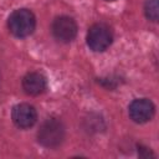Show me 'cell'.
<instances>
[{
	"label": "cell",
	"mask_w": 159,
	"mask_h": 159,
	"mask_svg": "<svg viewBox=\"0 0 159 159\" xmlns=\"http://www.w3.org/2000/svg\"><path fill=\"white\" fill-rule=\"evenodd\" d=\"M65 139V125L63 123L55 117L45 119L39 130L37 140L45 148H57Z\"/></svg>",
	"instance_id": "obj_1"
},
{
	"label": "cell",
	"mask_w": 159,
	"mask_h": 159,
	"mask_svg": "<svg viewBox=\"0 0 159 159\" xmlns=\"http://www.w3.org/2000/svg\"><path fill=\"white\" fill-rule=\"evenodd\" d=\"M144 14L148 20L157 22L158 16H159V10H158V0H147L144 4Z\"/></svg>",
	"instance_id": "obj_8"
},
{
	"label": "cell",
	"mask_w": 159,
	"mask_h": 159,
	"mask_svg": "<svg viewBox=\"0 0 159 159\" xmlns=\"http://www.w3.org/2000/svg\"><path fill=\"white\" fill-rule=\"evenodd\" d=\"M36 27V17L29 9H17L7 19V29L15 37H27Z\"/></svg>",
	"instance_id": "obj_2"
},
{
	"label": "cell",
	"mask_w": 159,
	"mask_h": 159,
	"mask_svg": "<svg viewBox=\"0 0 159 159\" xmlns=\"http://www.w3.org/2000/svg\"><path fill=\"white\" fill-rule=\"evenodd\" d=\"M128 114L133 122L138 124H143L149 122L154 117L155 106L148 98H137L130 102L128 107Z\"/></svg>",
	"instance_id": "obj_5"
},
{
	"label": "cell",
	"mask_w": 159,
	"mask_h": 159,
	"mask_svg": "<svg viewBox=\"0 0 159 159\" xmlns=\"http://www.w3.org/2000/svg\"><path fill=\"white\" fill-rule=\"evenodd\" d=\"M77 24L76 21L67 16V15H61L57 16L53 21H52V26H51V31L53 37L63 43H68L71 41H73L77 36Z\"/></svg>",
	"instance_id": "obj_4"
},
{
	"label": "cell",
	"mask_w": 159,
	"mask_h": 159,
	"mask_svg": "<svg viewBox=\"0 0 159 159\" xmlns=\"http://www.w3.org/2000/svg\"><path fill=\"white\" fill-rule=\"evenodd\" d=\"M87 45L88 47L94 52H103L106 51L112 41H113V34L108 25L103 22L93 24L87 32Z\"/></svg>",
	"instance_id": "obj_3"
},
{
	"label": "cell",
	"mask_w": 159,
	"mask_h": 159,
	"mask_svg": "<svg viewBox=\"0 0 159 159\" xmlns=\"http://www.w3.org/2000/svg\"><path fill=\"white\" fill-rule=\"evenodd\" d=\"M46 77L40 72H29L22 78V89L29 96H39L46 91Z\"/></svg>",
	"instance_id": "obj_7"
},
{
	"label": "cell",
	"mask_w": 159,
	"mask_h": 159,
	"mask_svg": "<svg viewBox=\"0 0 159 159\" xmlns=\"http://www.w3.org/2000/svg\"><path fill=\"white\" fill-rule=\"evenodd\" d=\"M106 1H116V0H106Z\"/></svg>",
	"instance_id": "obj_9"
},
{
	"label": "cell",
	"mask_w": 159,
	"mask_h": 159,
	"mask_svg": "<svg viewBox=\"0 0 159 159\" xmlns=\"http://www.w3.org/2000/svg\"><path fill=\"white\" fill-rule=\"evenodd\" d=\"M11 118L16 127L21 129H27L36 123L37 112L35 107L29 103H19L12 108Z\"/></svg>",
	"instance_id": "obj_6"
}]
</instances>
